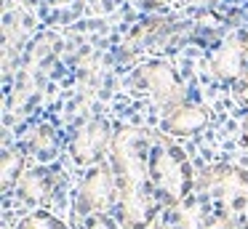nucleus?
<instances>
[{
    "label": "nucleus",
    "mask_w": 248,
    "mask_h": 229,
    "mask_svg": "<svg viewBox=\"0 0 248 229\" xmlns=\"http://www.w3.org/2000/svg\"><path fill=\"white\" fill-rule=\"evenodd\" d=\"M136 80L144 85L147 93H150L152 99H155V104L163 107V109L171 112L173 107L184 104L182 83H179V77L173 75V69L166 67V64H150V67L139 69Z\"/></svg>",
    "instance_id": "5"
},
{
    "label": "nucleus",
    "mask_w": 248,
    "mask_h": 229,
    "mask_svg": "<svg viewBox=\"0 0 248 229\" xmlns=\"http://www.w3.org/2000/svg\"><path fill=\"white\" fill-rule=\"evenodd\" d=\"M235 83H237V99H240L243 104H248V69L235 80Z\"/></svg>",
    "instance_id": "13"
},
{
    "label": "nucleus",
    "mask_w": 248,
    "mask_h": 229,
    "mask_svg": "<svg viewBox=\"0 0 248 229\" xmlns=\"http://www.w3.org/2000/svg\"><path fill=\"white\" fill-rule=\"evenodd\" d=\"M150 136L139 128H120L112 138L109 157L118 179L120 218L128 229H144L155 218V186L150 176Z\"/></svg>",
    "instance_id": "1"
},
{
    "label": "nucleus",
    "mask_w": 248,
    "mask_h": 229,
    "mask_svg": "<svg viewBox=\"0 0 248 229\" xmlns=\"http://www.w3.org/2000/svg\"><path fill=\"white\" fill-rule=\"evenodd\" d=\"M27 149H32L40 157H48L56 149V133L51 131L48 125H38L27 133Z\"/></svg>",
    "instance_id": "10"
},
{
    "label": "nucleus",
    "mask_w": 248,
    "mask_h": 229,
    "mask_svg": "<svg viewBox=\"0 0 248 229\" xmlns=\"http://www.w3.org/2000/svg\"><path fill=\"white\" fill-rule=\"evenodd\" d=\"M243 141L248 144V117H246V120H243Z\"/></svg>",
    "instance_id": "16"
},
{
    "label": "nucleus",
    "mask_w": 248,
    "mask_h": 229,
    "mask_svg": "<svg viewBox=\"0 0 248 229\" xmlns=\"http://www.w3.org/2000/svg\"><path fill=\"white\" fill-rule=\"evenodd\" d=\"M86 229H115V227H112V224H109L104 216H93L91 221H88Z\"/></svg>",
    "instance_id": "14"
},
{
    "label": "nucleus",
    "mask_w": 248,
    "mask_h": 229,
    "mask_svg": "<svg viewBox=\"0 0 248 229\" xmlns=\"http://www.w3.org/2000/svg\"><path fill=\"white\" fill-rule=\"evenodd\" d=\"M243 229H248V224H243Z\"/></svg>",
    "instance_id": "17"
},
{
    "label": "nucleus",
    "mask_w": 248,
    "mask_h": 229,
    "mask_svg": "<svg viewBox=\"0 0 248 229\" xmlns=\"http://www.w3.org/2000/svg\"><path fill=\"white\" fill-rule=\"evenodd\" d=\"M107 147H112L107 122L104 120H91L75 133V141H72V157H75V163H93V160L102 157V152Z\"/></svg>",
    "instance_id": "7"
},
{
    "label": "nucleus",
    "mask_w": 248,
    "mask_h": 229,
    "mask_svg": "<svg viewBox=\"0 0 248 229\" xmlns=\"http://www.w3.org/2000/svg\"><path fill=\"white\" fill-rule=\"evenodd\" d=\"M150 176H152V186L155 192L171 205L187 197L189 192V168L184 160L182 149L176 144H171L168 138H157L152 144L150 152Z\"/></svg>",
    "instance_id": "2"
},
{
    "label": "nucleus",
    "mask_w": 248,
    "mask_h": 229,
    "mask_svg": "<svg viewBox=\"0 0 248 229\" xmlns=\"http://www.w3.org/2000/svg\"><path fill=\"white\" fill-rule=\"evenodd\" d=\"M16 229H67L64 224L59 221V218H54L51 213H30L27 218H22V224H19Z\"/></svg>",
    "instance_id": "11"
},
{
    "label": "nucleus",
    "mask_w": 248,
    "mask_h": 229,
    "mask_svg": "<svg viewBox=\"0 0 248 229\" xmlns=\"http://www.w3.org/2000/svg\"><path fill=\"white\" fill-rule=\"evenodd\" d=\"M144 229H171V227H168V224H160V221H157V218H152V221L147 224Z\"/></svg>",
    "instance_id": "15"
},
{
    "label": "nucleus",
    "mask_w": 248,
    "mask_h": 229,
    "mask_svg": "<svg viewBox=\"0 0 248 229\" xmlns=\"http://www.w3.org/2000/svg\"><path fill=\"white\" fill-rule=\"evenodd\" d=\"M195 192L219 205L221 213L243 211L248 205V170L235 165H211L195 176Z\"/></svg>",
    "instance_id": "3"
},
{
    "label": "nucleus",
    "mask_w": 248,
    "mask_h": 229,
    "mask_svg": "<svg viewBox=\"0 0 248 229\" xmlns=\"http://www.w3.org/2000/svg\"><path fill=\"white\" fill-rule=\"evenodd\" d=\"M246 56H248V40L240 35H232L211 53V69H214V75H219L224 80H237L246 72L243 69Z\"/></svg>",
    "instance_id": "6"
},
{
    "label": "nucleus",
    "mask_w": 248,
    "mask_h": 229,
    "mask_svg": "<svg viewBox=\"0 0 248 229\" xmlns=\"http://www.w3.org/2000/svg\"><path fill=\"white\" fill-rule=\"evenodd\" d=\"M205 122H208L205 109H200L195 104H179L166 115V131L179 133V136H192L200 128H205Z\"/></svg>",
    "instance_id": "8"
},
{
    "label": "nucleus",
    "mask_w": 248,
    "mask_h": 229,
    "mask_svg": "<svg viewBox=\"0 0 248 229\" xmlns=\"http://www.w3.org/2000/svg\"><path fill=\"white\" fill-rule=\"evenodd\" d=\"M115 195H118V179H115L112 165H99L83 179L75 195V211L88 216V213H102L112 205Z\"/></svg>",
    "instance_id": "4"
},
{
    "label": "nucleus",
    "mask_w": 248,
    "mask_h": 229,
    "mask_svg": "<svg viewBox=\"0 0 248 229\" xmlns=\"http://www.w3.org/2000/svg\"><path fill=\"white\" fill-rule=\"evenodd\" d=\"M22 173V154L19 152H6L3 154V189L11 186V181L19 179Z\"/></svg>",
    "instance_id": "12"
},
{
    "label": "nucleus",
    "mask_w": 248,
    "mask_h": 229,
    "mask_svg": "<svg viewBox=\"0 0 248 229\" xmlns=\"http://www.w3.org/2000/svg\"><path fill=\"white\" fill-rule=\"evenodd\" d=\"M51 192H54V173L48 170H30L19 179V195L27 202L46 200L51 197Z\"/></svg>",
    "instance_id": "9"
}]
</instances>
